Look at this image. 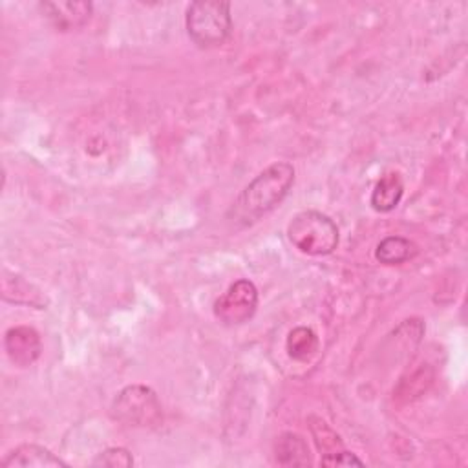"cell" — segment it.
<instances>
[{
    "label": "cell",
    "mask_w": 468,
    "mask_h": 468,
    "mask_svg": "<svg viewBox=\"0 0 468 468\" xmlns=\"http://www.w3.org/2000/svg\"><path fill=\"white\" fill-rule=\"evenodd\" d=\"M4 347L9 360L18 367L35 364L42 355V340L37 329L29 325H15L5 331Z\"/></svg>",
    "instance_id": "cell-6"
},
{
    "label": "cell",
    "mask_w": 468,
    "mask_h": 468,
    "mask_svg": "<svg viewBox=\"0 0 468 468\" xmlns=\"http://www.w3.org/2000/svg\"><path fill=\"white\" fill-rule=\"evenodd\" d=\"M318 346H320V342H318L316 333L311 327H305V325L294 327L287 335V340H285L287 355L292 360H298V362L311 360L316 355Z\"/></svg>",
    "instance_id": "cell-13"
},
{
    "label": "cell",
    "mask_w": 468,
    "mask_h": 468,
    "mask_svg": "<svg viewBox=\"0 0 468 468\" xmlns=\"http://www.w3.org/2000/svg\"><path fill=\"white\" fill-rule=\"evenodd\" d=\"M2 468H66L60 457L40 444H20L2 459Z\"/></svg>",
    "instance_id": "cell-8"
},
{
    "label": "cell",
    "mask_w": 468,
    "mask_h": 468,
    "mask_svg": "<svg viewBox=\"0 0 468 468\" xmlns=\"http://www.w3.org/2000/svg\"><path fill=\"white\" fill-rule=\"evenodd\" d=\"M289 241L303 254L327 256L338 247V227L324 212L302 210L287 225Z\"/></svg>",
    "instance_id": "cell-2"
},
{
    "label": "cell",
    "mask_w": 468,
    "mask_h": 468,
    "mask_svg": "<svg viewBox=\"0 0 468 468\" xmlns=\"http://www.w3.org/2000/svg\"><path fill=\"white\" fill-rule=\"evenodd\" d=\"M91 464L104 468H124L133 464V457L126 448H106L91 461Z\"/></svg>",
    "instance_id": "cell-14"
},
{
    "label": "cell",
    "mask_w": 468,
    "mask_h": 468,
    "mask_svg": "<svg viewBox=\"0 0 468 468\" xmlns=\"http://www.w3.org/2000/svg\"><path fill=\"white\" fill-rule=\"evenodd\" d=\"M112 417L126 426L155 428L163 420V410L152 388L132 384L115 395L112 402Z\"/></svg>",
    "instance_id": "cell-4"
},
{
    "label": "cell",
    "mask_w": 468,
    "mask_h": 468,
    "mask_svg": "<svg viewBox=\"0 0 468 468\" xmlns=\"http://www.w3.org/2000/svg\"><path fill=\"white\" fill-rule=\"evenodd\" d=\"M186 33L199 48L221 46L232 31L230 4L219 0L192 2L185 16Z\"/></svg>",
    "instance_id": "cell-3"
},
{
    "label": "cell",
    "mask_w": 468,
    "mask_h": 468,
    "mask_svg": "<svg viewBox=\"0 0 468 468\" xmlns=\"http://www.w3.org/2000/svg\"><path fill=\"white\" fill-rule=\"evenodd\" d=\"M258 307V289L250 280H238L214 302V316L223 325H239L250 320Z\"/></svg>",
    "instance_id": "cell-5"
},
{
    "label": "cell",
    "mask_w": 468,
    "mask_h": 468,
    "mask_svg": "<svg viewBox=\"0 0 468 468\" xmlns=\"http://www.w3.org/2000/svg\"><path fill=\"white\" fill-rule=\"evenodd\" d=\"M294 185L291 163L278 161L261 170L234 199L227 219L236 227H249L274 210Z\"/></svg>",
    "instance_id": "cell-1"
},
{
    "label": "cell",
    "mask_w": 468,
    "mask_h": 468,
    "mask_svg": "<svg viewBox=\"0 0 468 468\" xmlns=\"http://www.w3.org/2000/svg\"><path fill=\"white\" fill-rule=\"evenodd\" d=\"M40 9L57 31H75L90 22L91 13H93V4L84 2V0L42 2Z\"/></svg>",
    "instance_id": "cell-7"
},
{
    "label": "cell",
    "mask_w": 468,
    "mask_h": 468,
    "mask_svg": "<svg viewBox=\"0 0 468 468\" xmlns=\"http://www.w3.org/2000/svg\"><path fill=\"white\" fill-rule=\"evenodd\" d=\"M404 194V183L397 172L384 174L373 192H371V207L377 212H391L402 199Z\"/></svg>",
    "instance_id": "cell-11"
},
{
    "label": "cell",
    "mask_w": 468,
    "mask_h": 468,
    "mask_svg": "<svg viewBox=\"0 0 468 468\" xmlns=\"http://www.w3.org/2000/svg\"><path fill=\"white\" fill-rule=\"evenodd\" d=\"M417 245L404 236H386L375 249L377 261L384 265H399L417 256Z\"/></svg>",
    "instance_id": "cell-12"
},
{
    "label": "cell",
    "mask_w": 468,
    "mask_h": 468,
    "mask_svg": "<svg viewBox=\"0 0 468 468\" xmlns=\"http://www.w3.org/2000/svg\"><path fill=\"white\" fill-rule=\"evenodd\" d=\"M274 461L280 466H309L313 463L305 439L292 431H285L276 439Z\"/></svg>",
    "instance_id": "cell-10"
},
{
    "label": "cell",
    "mask_w": 468,
    "mask_h": 468,
    "mask_svg": "<svg viewBox=\"0 0 468 468\" xmlns=\"http://www.w3.org/2000/svg\"><path fill=\"white\" fill-rule=\"evenodd\" d=\"M320 464L335 468V466H362L364 463L355 453H351L347 450H338V452L324 453L320 459Z\"/></svg>",
    "instance_id": "cell-15"
},
{
    "label": "cell",
    "mask_w": 468,
    "mask_h": 468,
    "mask_svg": "<svg viewBox=\"0 0 468 468\" xmlns=\"http://www.w3.org/2000/svg\"><path fill=\"white\" fill-rule=\"evenodd\" d=\"M2 298L16 305H31L37 309H46V294L31 282L18 274H4L2 278Z\"/></svg>",
    "instance_id": "cell-9"
}]
</instances>
